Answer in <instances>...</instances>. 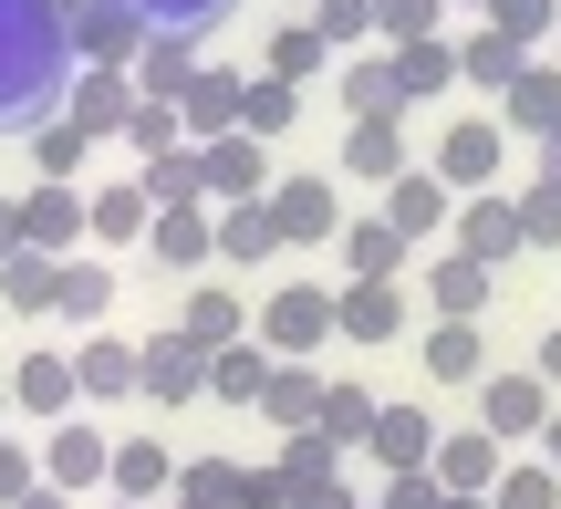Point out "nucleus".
Here are the masks:
<instances>
[{
	"instance_id": "f257e3e1",
	"label": "nucleus",
	"mask_w": 561,
	"mask_h": 509,
	"mask_svg": "<svg viewBox=\"0 0 561 509\" xmlns=\"http://www.w3.org/2000/svg\"><path fill=\"white\" fill-rule=\"evenodd\" d=\"M73 94V32L62 0H0V136L32 146Z\"/></svg>"
},
{
	"instance_id": "f03ea898",
	"label": "nucleus",
	"mask_w": 561,
	"mask_h": 509,
	"mask_svg": "<svg viewBox=\"0 0 561 509\" xmlns=\"http://www.w3.org/2000/svg\"><path fill=\"white\" fill-rule=\"evenodd\" d=\"M250 344H261L271 365L280 354H291V365L301 354H333V281H271L261 312H250Z\"/></svg>"
},
{
	"instance_id": "7ed1b4c3",
	"label": "nucleus",
	"mask_w": 561,
	"mask_h": 509,
	"mask_svg": "<svg viewBox=\"0 0 561 509\" xmlns=\"http://www.w3.org/2000/svg\"><path fill=\"white\" fill-rule=\"evenodd\" d=\"M500 157H510L500 115H458V125L437 136V166H426V177H437L447 198H489V187H500Z\"/></svg>"
},
{
	"instance_id": "20e7f679",
	"label": "nucleus",
	"mask_w": 561,
	"mask_h": 509,
	"mask_svg": "<svg viewBox=\"0 0 561 509\" xmlns=\"http://www.w3.org/2000/svg\"><path fill=\"white\" fill-rule=\"evenodd\" d=\"M271 229H280V250H333L343 240V187H333V166H322V177H271Z\"/></svg>"
},
{
	"instance_id": "39448f33",
	"label": "nucleus",
	"mask_w": 561,
	"mask_h": 509,
	"mask_svg": "<svg viewBox=\"0 0 561 509\" xmlns=\"http://www.w3.org/2000/svg\"><path fill=\"white\" fill-rule=\"evenodd\" d=\"M62 32H73V62H83V73H125V62L146 53V32H136L125 0H62Z\"/></svg>"
},
{
	"instance_id": "423d86ee",
	"label": "nucleus",
	"mask_w": 561,
	"mask_h": 509,
	"mask_svg": "<svg viewBox=\"0 0 561 509\" xmlns=\"http://www.w3.org/2000/svg\"><path fill=\"white\" fill-rule=\"evenodd\" d=\"M405 281H333V344H405Z\"/></svg>"
},
{
	"instance_id": "0eeeda50",
	"label": "nucleus",
	"mask_w": 561,
	"mask_h": 509,
	"mask_svg": "<svg viewBox=\"0 0 561 509\" xmlns=\"http://www.w3.org/2000/svg\"><path fill=\"white\" fill-rule=\"evenodd\" d=\"M447 250L479 270L520 261V208H510V187H489V198H458V219H447Z\"/></svg>"
},
{
	"instance_id": "6e6552de",
	"label": "nucleus",
	"mask_w": 561,
	"mask_h": 509,
	"mask_svg": "<svg viewBox=\"0 0 561 509\" xmlns=\"http://www.w3.org/2000/svg\"><path fill=\"white\" fill-rule=\"evenodd\" d=\"M551 406H561V395H551L530 365H520V374H479V427L500 437V448H510V437H541Z\"/></svg>"
},
{
	"instance_id": "1a4fd4ad",
	"label": "nucleus",
	"mask_w": 561,
	"mask_h": 509,
	"mask_svg": "<svg viewBox=\"0 0 561 509\" xmlns=\"http://www.w3.org/2000/svg\"><path fill=\"white\" fill-rule=\"evenodd\" d=\"M136 395H146V406H187V395H208V344H187V333L136 344Z\"/></svg>"
},
{
	"instance_id": "9d476101",
	"label": "nucleus",
	"mask_w": 561,
	"mask_h": 509,
	"mask_svg": "<svg viewBox=\"0 0 561 509\" xmlns=\"http://www.w3.org/2000/svg\"><path fill=\"white\" fill-rule=\"evenodd\" d=\"M104 468H115V437H94L83 416H62V427L42 437V489L83 499V489H104Z\"/></svg>"
},
{
	"instance_id": "9b49d317",
	"label": "nucleus",
	"mask_w": 561,
	"mask_h": 509,
	"mask_svg": "<svg viewBox=\"0 0 561 509\" xmlns=\"http://www.w3.org/2000/svg\"><path fill=\"white\" fill-rule=\"evenodd\" d=\"M405 125L396 115H364V125H343V146H333V177H354V187H396L405 177Z\"/></svg>"
},
{
	"instance_id": "f8f14e48",
	"label": "nucleus",
	"mask_w": 561,
	"mask_h": 509,
	"mask_svg": "<svg viewBox=\"0 0 561 509\" xmlns=\"http://www.w3.org/2000/svg\"><path fill=\"white\" fill-rule=\"evenodd\" d=\"M21 250L83 261V187H21Z\"/></svg>"
},
{
	"instance_id": "ddd939ff",
	"label": "nucleus",
	"mask_w": 561,
	"mask_h": 509,
	"mask_svg": "<svg viewBox=\"0 0 561 509\" xmlns=\"http://www.w3.org/2000/svg\"><path fill=\"white\" fill-rule=\"evenodd\" d=\"M500 468H510V448L489 427H468V437H437V458H426V478H437L447 499H489L500 489Z\"/></svg>"
},
{
	"instance_id": "4468645a",
	"label": "nucleus",
	"mask_w": 561,
	"mask_h": 509,
	"mask_svg": "<svg viewBox=\"0 0 561 509\" xmlns=\"http://www.w3.org/2000/svg\"><path fill=\"white\" fill-rule=\"evenodd\" d=\"M198 177H208L219 208H250V198H271V146L261 136H219V146H198Z\"/></svg>"
},
{
	"instance_id": "2eb2a0df",
	"label": "nucleus",
	"mask_w": 561,
	"mask_h": 509,
	"mask_svg": "<svg viewBox=\"0 0 561 509\" xmlns=\"http://www.w3.org/2000/svg\"><path fill=\"white\" fill-rule=\"evenodd\" d=\"M375 219L396 229L405 250H416V240H447V219H458V198H447V187L426 177V166H405V177L385 187V208H375Z\"/></svg>"
},
{
	"instance_id": "dca6fc26",
	"label": "nucleus",
	"mask_w": 561,
	"mask_h": 509,
	"mask_svg": "<svg viewBox=\"0 0 561 509\" xmlns=\"http://www.w3.org/2000/svg\"><path fill=\"white\" fill-rule=\"evenodd\" d=\"M240 94H250V73H208V62H198V83L178 94V136H187V146L240 136Z\"/></svg>"
},
{
	"instance_id": "f3484780",
	"label": "nucleus",
	"mask_w": 561,
	"mask_h": 509,
	"mask_svg": "<svg viewBox=\"0 0 561 509\" xmlns=\"http://www.w3.org/2000/svg\"><path fill=\"white\" fill-rule=\"evenodd\" d=\"M500 136H530V146L561 136V62H541V53L520 62V83L500 94Z\"/></svg>"
},
{
	"instance_id": "a211bd4d",
	"label": "nucleus",
	"mask_w": 561,
	"mask_h": 509,
	"mask_svg": "<svg viewBox=\"0 0 561 509\" xmlns=\"http://www.w3.org/2000/svg\"><path fill=\"white\" fill-rule=\"evenodd\" d=\"M11 406H21V416H42V427H62V416L83 406L73 354H21V365H11Z\"/></svg>"
},
{
	"instance_id": "6ab92c4d",
	"label": "nucleus",
	"mask_w": 561,
	"mask_h": 509,
	"mask_svg": "<svg viewBox=\"0 0 561 509\" xmlns=\"http://www.w3.org/2000/svg\"><path fill=\"white\" fill-rule=\"evenodd\" d=\"M437 416H426V406H375V437H364V448H375L385 458V478H416L426 468V458H437Z\"/></svg>"
},
{
	"instance_id": "aec40b11",
	"label": "nucleus",
	"mask_w": 561,
	"mask_h": 509,
	"mask_svg": "<svg viewBox=\"0 0 561 509\" xmlns=\"http://www.w3.org/2000/svg\"><path fill=\"white\" fill-rule=\"evenodd\" d=\"M489 302H500V270H479V261H458V250H437V270H426V312H437V323H479Z\"/></svg>"
},
{
	"instance_id": "412c9836",
	"label": "nucleus",
	"mask_w": 561,
	"mask_h": 509,
	"mask_svg": "<svg viewBox=\"0 0 561 509\" xmlns=\"http://www.w3.org/2000/svg\"><path fill=\"white\" fill-rule=\"evenodd\" d=\"M125 115H136V83H125V73H73V94H62V125H83V146L125 136Z\"/></svg>"
},
{
	"instance_id": "4be33fe9",
	"label": "nucleus",
	"mask_w": 561,
	"mask_h": 509,
	"mask_svg": "<svg viewBox=\"0 0 561 509\" xmlns=\"http://www.w3.org/2000/svg\"><path fill=\"white\" fill-rule=\"evenodd\" d=\"M104 489H115L125 509L167 499V489H178V458H167V437H115V468H104Z\"/></svg>"
},
{
	"instance_id": "5701e85b",
	"label": "nucleus",
	"mask_w": 561,
	"mask_h": 509,
	"mask_svg": "<svg viewBox=\"0 0 561 509\" xmlns=\"http://www.w3.org/2000/svg\"><path fill=\"white\" fill-rule=\"evenodd\" d=\"M447 42H458V83H468V94H489V104H500L510 94V83H520V42H510V32H489V21H479V32H447Z\"/></svg>"
},
{
	"instance_id": "b1692460",
	"label": "nucleus",
	"mask_w": 561,
	"mask_h": 509,
	"mask_svg": "<svg viewBox=\"0 0 561 509\" xmlns=\"http://www.w3.org/2000/svg\"><path fill=\"white\" fill-rule=\"evenodd\" d=\"M146 250H157V270H208L219 261V229H208V208H157Z\"/></svg>"
},
{
	"instance_id": "393cba45",
	"label": "nucleus",
	"mask_w": 561,
	"mask_h": 509,
	"mask_svg": "<svg viewBox=\"0 0 561 509\" xmlns=\"http://www.w3.org/2000/svg\"><path fill=\"white\" fill-rule=\"evenodd\" d=\"M178 333H187V344H208V354H229V344H250V302L229 281H198V291H187V312H178Z\"/></svg>"
},
{
	"instance_id": "a878e982",
	"label": "nucleus",
	"mask_w": 561,
	"mask_h": 509,
	"mask_svg": "<svg viewBox=\"0 0 561 509\" xmlns=\"http://www.w3.org/2000/svg\"><path fill=\"white\" fill-rule=\"evenodd\" d=\"M396 62V104H437V94H458V42H405V53H385Z\"/></svg>"
},
{
	"instance_id": "bb28decb",
	"label": "nucleus",
	"mask_w": 561,
	"mask_h": 509,
	"mask_svg": "<svg viewBox=\"0 0 561 509\" xmlns=\"http://www.w3.org/2000/svg\"><path fill=\"white\" fill-rule=\"evenodd\" d=\"M125 11H136L146 42H208L229 11H240V0H125Z\"/></svg>"
},
{
	"instance_id": "cd10ccee",
	"label": "nucleus",
	"mask_w": 561,
	"mask_h": 509,
	"mask_svg": "<svg viewBox=\"0 0 561 509\" xmlns=\"http://www.w3.org/2000/svg\"><path fill=\"white\" fill-rule=\"evenodd\" d=\"M73 385H83V406H104V395H136V344H125V333H83Z\"/></svg>"
},
{
	"instance_id": "c85d7f7f",
	"label": "nucleus",
	"mask_w": 561,
	"mask_h": 509,
	"mask_svg": "<svg viewBox=\"0 0 561 509\" xmlns=\"http://www.w3.org/2000/svg\"><path fill=\"white\" fill-rule=\"evenodd\" d=\"M125 83H136V104H178L187 83H198V42H146V53L125 62Z\"/></svg>"
},
{
	"instance_id": "c756f323",
	"label": "nucleus",
	"mask_w": 561,
	"mask_h": 509,
	"mask_svg": "<svg viewBox=\"0 0 561 509\" xmlns=\"http://www.w3.org/2000/svg\"><path fill=\"white\" fill-rule=\"evenodd\" d=\"M343 281H405V240L385 219H343Z\"/></svg>"
},
{
	"instance_id": "7c9ffc66",
	"label": "nucleus",
	"mask_w": 561,
	"mask_h": 509,
	"mask_svg": "<svg viewBox=\"0 0 561 509\" xmlns=\"http://www.w3.org/2000/svg\"><path fill=\"white\" fill-rule=\"evenodd\" d=\"M426 374H437V385H479V374H489V333L479 323H426Z\"/></svg>"
},
{
	"instance_id": "2f4dec72",
	"label": "nucleus",
	"mask_w": 561,
	"mask_h": 509,
	"mask_svg": "<svg viewBox=\"0 0 561 509\" xmlns=\"http://www.w3.org/2000/svg\"><path fill=\"white\" fill-rule=\"evenodd\" d=\"M53 312H62V323H83V333H104V312H115V270H104V261H62Z\"/></svg>"
},
{
	"instance_id": "473e14b6",
	"label": "nucleus",
	"mask_w": 561,
	"mask_h": 509,
	"mask_svg": "<svg viewBox=\"0 0 561 509\" xmlns=\"http://www.w3.org/2000/svg\"><path fill=\"white\" fill-rule=\"evenodd\" d=\"M261 416L280 437H312V416H322V374L312 365H271V395H261Z\"/></svg>"
},
{
	"instance_id": "72a5a7b5",
	"label": "nucleus",
	"mask_w": 561,
	"mask_h": 509,
	"mask_svg": "<svg viewBox=\"0 0 561 509\" xmlns=\"http://www.w3.org/2000/svg\"><path fill=\"white\" fill-rule=\"evenodd\" d=\"M146 219H157V208H146V187H94V198H83V240H104V250L146 240Z\"/></svg>"
},
{
	"instance_id": "f704fd0d",
	"label": "nucleus",
	"mask_w": 561,
	"mask_h": 509,
	"mask_svg": "<svg viewBox=\"0 0 561 509\" xmlns=\"http://www.w3.org/2000/svg\"><path fill=\"white\" fill-rule=\"evenodd\" d=\"M208 395H219V406H261V395H271V354H261V344L208 354Z\"/></svg>"
},
{
	"instance_id": "c9c22d12",
	"label": "nucleus",
	"mask_w": 561,
	"mask_h": 509,
	"mask_svg": "<svg viewBox=\"0 0 561 509\" xmlns=\"http://www.w3.org/2000/svg\"><path fill=\"white\" fill-rule=\"evenodd\" d=\"M219 261H280V229H271V198H250V208H219Z\"/></svg>"
},
{
	"instance_id": "e433bc0d",
	"label": "nucleus",
	"mask_w": 561,
	"mask_h": 509,
	"mask_svg": "<svg viewBox=\"0 0 561 509\" xmlns=\"http://www.w3.org/2000/svg\"><path fill=\"white\" fill-rule=\"evenodd\" d=\"M322 62H333V53H322V32H312V21H280V32H271V53H261V73L301 94V83H312Z\"/></svg>"
},
{
	"instance_id": "4c0bfd02",
	"label": "nucleus",
	"mask_w": 561,
	"mask_h": 509,
	"mask_svg": "<svg viewBox=\"0 0 561 509\" xmlns=\"http://www.w3.org/2000/svg\"><path fill=\"white\" fill-rule=\"evenodd\" d=\"M343 104H354V125L364 115H405L396 104V62L385 53H343Z\"/></svg>"
},
{
	"instance_id": "58836bf2",
	"label": "nucleus",
	"mask_w": 561,
	"mask_h": 509,
	"mask_svg": "<svg viewBox=\"0 0 561 509\" xmlns=\"http://www.w3.org/2000/svg\"><path fill=\"white\" fill-rule=\"evenodd\" d=\"M146 208H208V177H198V146H178V157H157L146 166Z\"/></svg>"
},
{
	"instance_id": "ea45409f",
	"label": "nucleus",
	"mask_w": 561,
	"mask_h": 509,
	"mask_svg": "<svg viewBox=\"0 0 561 509\" xmlns=\"http://www.w3.org/2000/svg\"><path fill=\"white\" fill-rule=\"evenodd\" d=\"M53 281H62V261H42V250H11L0 261V302L11 312H53Z\"/></svg>"
},
{
	"instance_id": "a19ab883",
	"label": "nucleus",
	"mask_w": 561,
	"mask_h": 509,
	"mask_svg": "<svg viewBox=\"0 0 561 509\" xmlns=\"http://www.w3.org/2000/svg\"><path fill=\"white\" fill-rule=\"evenodd\" d=\"M312 437H333V448H364V437H375V395H364V385H322Z\"/></svg>"
},
{
	"instance_id": "79ce46f5",
	"label": "nucleus",
	"mask_w": 561,
	"mask_h": 509,
	"mask_svg": "<svg viewBox=\"0 0 561 509\" xmlns=\"http://www.w3.org/2000/svg\"><path fill=\"white\" fill-rule=\"evenodd\" d=\"M447 32V0H375V42L405 53V42H437Z\"/></svg>"
},
{
	"instance_id": "37998d69",
	"label": "nucleus",
	"mask_w": 561,
	"mask_h": 509,
	"mask_svg": "<svg viewBox=\"0 0 561 509\" xmlns=\"http://www.w3.org/2000/svg\"><path fill=\"white\" fill-rule=\"evenodd\" d=\"M291 115H301V94L291 83H271V73H250V94H240V136H291Z\"/></svg>"
},
{
	"instance_id": "c03bdc74",
	"label": "nucleus",
	"mask_w": 561,
	"mask_h": 509,
	"mask_svg": "<svg viewBox=\"0 0 561 509\" xmlns=\"http://www.w3.org/2000/svg\"><path fill=\"white\" fill-rule=\"evenodd\" d=\"M178 509H240V458H187L178 468Z\"/></svg>"
},
{
	"instance_id": "a18cd8bd",
	"label": "nucleus",
	"mask_w": 561,
	"mask_h": 509,
	"mask_svg": "<svg viewBox=\"0 0 561 509\" xmlns=\"http://www.w3.org/2000/svg\"><path fill=\"white\" fill-rule=\"evenodd\" d=\"M301 21L322 32V53H364V42H375V0H312Z\"/></svg>"
},
{
	"instance_id": "49530a36",
	"label": "nucleus",
	"mask_w": 561,
	"mask_h": 509,
	"mask_svg": "<svg viewBox=\"0 0 561 509\" xmlns=\"http://www.w3.org/2000/svg\"><path fill=\"white\" fill-rule=\"evenodd\" d=\"M271 468H280V489H333V478H343V448H333V437H291Z\"/></svg>"
},
{
	"instance_id": "de8ad7c7",
	"label": "nucleus",
	"mask_w": 561,
	"mask_h": 509,
	"mask_svg": "<svg viewBox=\"0 0 561 509\" xmlns=\"http://www.w3.org/2000/svg\"><path fill=\"white\" fill-rule=\"evenodd\" d=\"M489 509H561V478L541 468V458H510L500 489H489Z\"/></svg>"
},
{
	"instance_id": "09e8293b",
	"label": "nucleus",
	"mask_w": 561,
	"mask_h": 509,
	"mask_svg": "<svg viewBox=\"0 0 561 509\" xmlns=\"http://www.w3.org/2000/svg\"><path fill=\"white\" fill-rule=\"evenodd\" d=\"M83 157H94V146H83V125H62V115L32 136V166H42V187H73V166H83Z\"/></svg>"
},
{
	"instance_id": "8fccbe9b",
	"label": "nucleus",
	"mask_w": 561,
	"mask_h": 509,
	"mask_svg": "<svg viewBox=\"0 0 561 509\" xmlns=\"http://www.w3.org/2000/svg\"><path fill=\"white\" fill-rule=\"evenodd\" d=\"M520 208V250H561V187H510Z\"/></svg>"
},
{
	"instance_id": "3c124183",
	"label": "nucleus",
	"mask_w": 561,
	"mask_h": 509,
	"mask_svg": "<svg viewBox=\"0 0 561 509\" xmlns=\"http://www.w3.org/2000/svg\"><path fill=\"white\" fill-rule=\"evenodd\" d=\"M125 146H136L146 166L178 157V146H187V136H178V104H136V115H125Z\"/></svg>"
},
{
	"instance_id": "603ef678",
	"label": "nucleus",
	"mask_w": 561,
	"mask_h": 509,
	"mask_svg": "<svg viewBox=\"0 0 561 509\" xmlns=\"http://www.w3.org/2000/svg\"><path fill=\"white\" fill-rule=\"evenodd\" d=\"M489 32H510V42L530 53L541 32H561V0H489Z\"/></svg>"
},
{
	"instance_id": "864d4df0",
	"label": "nucleus",
	"mask_w": 561,
	"mask_h": 509,
	"mask_svg": "<svg viewBox=\"0 0 561 509\" xmlns=\"http://www.w3.org/2000/svg\"><path fill=\"white\" fill-rule=\"evenodd\" d=\"M42 489V448H21V437H0V509Z\"/></svg>"
},
{
	"instance_id": "5fc2aeb1",
	"label": "nucleus",
	"mask_w": 561,
	"mask_h": 509,
	"mask_svg": "<svg viewBox=\"0 0 561 509\" xmlns=\"http://www.w3.org/2000/svg\"><path fill=\"white\" fill-rule=\"evenodd\" d=\"M375 509H447V489L416 468V478H385V499H375Z\"/></svg>"
},
{
	"instance_id": "6e6d98bb",
	"label": "nucleus",
	"mask_w": 561,
	"mask_h": 509,
	"mask_svg": "<svg viewBox=\"0 0 561 509\" xmlns=\"http://www.w3.org/2000/svg\"><path fill=\"white\" fill-rule=\"evenodd\" d=\"M530 374H541V385H551V395H561V323H551V333H541V354H530Z\"/></svg>"
},
{
	"instance_id": "4d7b16f0",
	"label": "nucleus",
	"mask_w": 561,
	"mask_h": 509,
	"mask_svg": "<svg viewBox=\"0 0 561 509\" xmlns=\"http://www.w3.org/2000/svg\"><path fill=\"white\" fill-rule=\"evenodd\" d=\"M530 448H541V468L561 478V406H551V427H541V437H530Z\"/></svg>"
},
{
	"instance_id": "13d9d810",
	"label": "nucleus",
	"mask_w": 561,
	"mask_h": 509,
	"mask_svg": "<svg viewBox=\"0 0 561 509\" xmlns=\"http://www.w3.org/2000/svg\"><path fill=\"white\" fill-rule=\"evenodd\" d=\"M21 250V198H0V261Z\"/></svg>"
},
{
	"instance_id": "bf43d9fd",
	"label": "nucleus",
	"mask_w": 561,
	"mask_h": 509,
	"mask_svg": "<svg viewBox=\"0 0 561 509\" xmlns=\"http://www.w3.org/2000/svg\"><path fill=\"white\" fill-rule=\"evenodd\" d=\"M530 187H561V136H541V177Z\"/></svg>"
},
{
	"instance_id": "052dcab7",
	"label": "nucleus",
	"mask_w": 561,
	"mask_h": 509,
	"mask_svg": "<svg viewBox=\"0 0 561 509\" xmlns=\"http://www.w3.org/2000/svg\"><path fill=\"white\" fill-rule=\"evenodd\" d=\"M11 509H73V499H62V489H32V499H11Z\"/></svg>"
},
{
	"instance_id": "680f3d73",
	"label": "nucleus",
	"mask_w": 561,
	"mask_h": 509,
	"mask_svg": "<svg viewBox=\"0 0 561 509\" xmlns=\"http://www.w3.org/2000/svg\"><path fill=\"white\" fill-rule=\"evenodd\" d=\"M447 509H489V499H447Z\"/></svg>"
},
{
	"instance_id": "e2e57ef3",
	"label": "nucleus",
	"mask_w": 561,
	"mask_h": 509,
	"mask_svg": "<svg viewBox=\"0 0 561 509\" xmlns=\"http://www.w3.org/2000/svg\"><path fill=\"white\" fill-rule=\"evenodd\" d=\"M0 406H11V374H0Z\"/></svg>"
},
{
	"instance_id": "0e129e2a",
	"label": "nucleus",
	"mask_w": 561,
	"mask_h": 509,
	"mask_svg": "<svg viewBox=\"0 0 561 509\" xmlns=\"http://www.w3.org/2000/svg\"><path fill=\"white\" fill-rule=\"evenodd\" d=\"M104 509H125V499H104Z\"/></svg>"
},
{
	"instance_id": "69168bd1",
	"label": "nucleus",
	"mask_w": 561,
	"mask_h": 509,
	"mask_svg": "<svg viewBox=\"0 0 561 509\" xmlns=\"http://www.w3.org/2000/svg\"><path fill=\"white\" fill-rule=\"evenodd\" d=\"M479 11H489V0H479Z\"/></svg>"
}]
</instances>
